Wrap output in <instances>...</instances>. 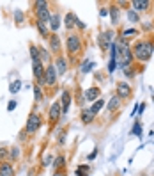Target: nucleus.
I'll list each match as a JSON object with an SVG mask.
<instances>
[{
	"mask_svg": "<svg viewBox=\"0 0 154 176\" xmlns=\"http://www.w3.org/2000/svg\"><path fill=\"white\" fill-rule=\"evenodd\" d=\"M152 50H154V45L151 41H138L135 45V50H133V55L138 59V61H149L151 55H152Z\"/></svg>",
	"mask_w": 154,
	"mask_h": 176,
	"instance_id": "f257e3e1",
	"label": "nucleus"
},
{
	"mask_svg": "<svg viewBox=\"0 0 154 176\" xmlns=\"http://www.w3.org/2000/svg\"><path fill=\"white\" fill-rule=\"evenodd\" d=\"M41 116L39 114H30L28 116V121H27V132L28 134H35L37 130H39V127H41Z\"/></svg>",
	"mask_w": 154,
	"mask_h": 176,
	"instance_id": "f03ea898",
	"label": "nucleus"
},
{
	"mask_svg": "<svg viewBox=\"0 0 154 176\" xmlns=\"http://www.w3.org/2000/svg\"><path fill=\"white\" fill-rule=\"evenodd\" d=\"M50 16L51 14L48 13V7H46V2H37V21H50Z\"/></svg>",
	"mask_w": 154,
	"mask_h": 176,
	"instance_id": "7ed1b4c3",
	"label": "nucleus"
},
{
	"mask_svg": "<svg viewBox=\"0 0 154 176\" xmlns=\"http://www.w3.org/2000/svg\"><path fill=\"white\" fill-rule=\"evenodd\" d=\"M57 82V71H55V66L50 64L48 68L44 70V84L46 85H53Z\"/></svg>",
	"mask_w": 154,
	"mask_h": 176,
	"instance_id": "20e7f679",
	"label": "nucleus"
},
{
	"mask_svg": "<svg viewBox=\"0 0 154 176\" xmlns=\"http://www.w3.org/2000/svg\"><path fill=\"white\" fill-rule=\"evenodd\" d=\"M32 68H34V77L37 78V82H39V84H44V70H43V62L41 61H37V62L32 64Z\"/></svg>",
	"mask_w": 154,
	"mask_h": 176,
	"instance_id": "39448f33",
	"label": "nucleus"
},
{
	"mask_svg": "<svg viewBox=\"0 0 154 176\" xmlns=\"http://www.w3.org/2000/svg\"><path fill=\"white\" fill-rule=\"evenodd\" d=\"M112 39H113V34L112 32H105V34L99 36V46L103 50H108L112 46Z\"/></svg>",
	"mask_w": 154,
	"mask_h": 176,
	"instance_id": "423d86ee",
	"label": "nucleus"
},
{
	"mask_svg": "<svg viewBox=\"0 0 154 176\" xmlns=\"http://www.w3.org/2000/svg\"><path fill=\"white\" fill-rule=\"evenodd\" d=\"M129 94H131V87L128 85V82H119L117 84V96L122 100V98H128Z\"/></svg>",
	"mask_w": 154,
	"mask_h": 176,
	"instance_id": "0eeeda50",
	"label": "nucleus"
},
{
	"mask_svg": "<svg viewBox=\"0 0 154 176\" xmlns=\"http://www.w3.org/2000/svg\"><path fill=\"white\" fill-rule=\"evenodd\" d=\"M67 50H69V54H76L78 50H80V39H78V36L71 34L67 37Z\"/></svg>",
	"mask_w": 154,
	"mask_h": 176,
	"instance_id": "6e6552de",
	"label": "nucleus"
},
{
	"mask_svg": "<svg viewBox=\"0 0 154 176\" xmlns=\"http://www.w3.org/2000/svg\"><path fill=\"white\" fill-rule=\"evenodd\" d=\"M60 112H62L60 101H55V103L51 105V109H50V119H51V121H57V119H59V116H60Z\"/></svg>",
	"mask_w": 154,
	"mask_h": 176,
	"instance_id": "1a4fd4ad",
	"label": "nucleus"
},
{
	"mask_svg": "<svg viewBox=\"0 0 154 176\" xmlns=\"http://www.w3.org/2000/svg\"><path fill=\"white\" fill-rule=\"evenodd\" d=\"M0 176H14V167L11 164H0Z\"/></svg>",
	"mask_w": 154,
	"mask_h": 176,
	"instance_id": "9d476101",
	"label": "nucleus"
},
{
	"mask_svg": "<svg viewBox=\"0 0 154 176\" xmlns=\"http://www.w3.org/2000/svg\"><path fill=\"white\" fill-rule=\"evenodd\" d=\"M60 107H62L64 112H67L71 107V92L69 91H64L62 92V103H60Z\"/></svg>",
	"mask_w": 154,
	"mask_h": 176,
	"instance_id": "9b49d317",
	"label": "nucleus"
},
{
	"mask_svg": "<svg viewBox=\"0 0 154 176\" xmlns=\"http://www.w3.org/2000/svg\"><path fill=\"white\" fill-rule=\"evenodd\" d=\"M131 6H133L136 11H147L149 6H151V2H147V0H135V2H131Z\"/></svg>",
	"mask_w": 154,
	"mask_h": 176,
	"instance_id": "f8f14e48",
	"label": "nucleus"
},
{
	"mask_svg": "<svg viewBox=\"0 0 154 176\" xmlns=\"http://www.w3.org/2000/svg\"><path fill=\"white\" fill-rule=\"evenodd\" d=\"M98 96H99V89H98V87H91V89H87V91H85V100H89V101L98 100Z\"/></svg>",
	"mask_w": 154,
	"mask_h": 176,
	"instance_id": "ddd939ff",
	"label": "nucleus"
},
{
	"mask_svg": "<svg viewBox=\"0 0 154 176\" xmlns=\"http://www.w3.org/2000/svg\"><path fill=\"white\" fill-rule=\"evenodd\" d=\"M50 28H51V30H53V32H55L57 28L60 27V18H59V14H51V16H50Z\"/></svg>",
	"mask_w": 154,
	"mask_h": 176,
	"instance_id": "4468645a",
	"label": "nucleus"
},
{
	"mask_svg": "<svg viewBox=\"0 0 154 176\" xmlns=\"http://www.w3.org/2000/svg\"><path fill=\"white\" fill-rule=\"evenodd\" d=\"M94 118H96V114L92 112L91 109H85L83 112H82V121H83V123H92Z\"/></svg>",
	"mask_w": 154,
	"mask_h": 176,
	"instance_id": "2eb2a0df",
	"label": "nucleus"
},
{
	"mask_svg": "<svg viewBox=\"0 0 154 176\" xmlns=\"http://www.w3.org/2000/svg\"><path fill=\"white\" fill-rule=\"evenodd\" d=\"M66 70H67L66 61H64V59H59V61H57V68H55L57 75H64V73H66Z\"/></svg>",
	"mask_w": 154,
	"mask_h": 176,
	"instance_id": "dca6fc26",
	"label": "nucleus"
},
{
	"mask_svg": "<svg viewBox=\"0 0 154 176\" xmlns=\"http://www.w3.org/2000/svg\"><path fill=\"white\" fill-rule=\"evenodd\" d=\"M119 105H120V98L119 96H113V98L108 101V110H117Z\"/></svg>",
	"mask_w": 154,
	"mask_h": 176,
	"instance_id": "f3484780",
	"label": "nucleus"
},
{
	"mask_svg": "<svg viewBox=\"0 0 154 176\" xmlns=\"http://www.w3.org/2000/svg\"><path fill=\"white\" fill-rule=\"evenodd\" d=\"M103 107H105V101H103V100L99 98V100H96V101H94V105L91 107V110L94 114H98L99 110H101V109H103Z\"/></svg>",
	"mask_w": 154,
	"mask_h": 176,
	"instance_id": "a211bd4d",
	"label": "nucleus"
},
{
	"mask_svg": "<svg viewBox=\"0 0 154 176\" xmlns=\"http://www.w3.org/2000/svg\"><path fill=\"white\" fill-rule=\"evenodd\" d=\"M75 25H76V16L69 13L67 16H66V27L71 28V27H75Z\"/></svg>",
	"mask_w": 154,
	"mask_h": 176,
	"instance_id": "6ab92c4d",
	"label": "nucleus"
},
{
	"mask_svg": "<svg viewBox=\"0 0 154 176\" xmlns=\"http://www.w3.org/2000/svg\"><path fill=\"white\" fill-rule=\"evenodd\" d=\"M59 46H60L59 37H57V36H51V37H50V48H51V52H57V50H59Z\"/></svg>",
	"mask_w": 154,
	"mask_h": 176,
	"instance_id": "aec40b11",
	"label": "nucleus"
},
{
	"mask_svg": "<svg viewBox=\"0 0 154 176\" xmlns=\"http://www.w3.org/2000/svg\"><path fill=\"white\" fill-rule=\"evenodd\" d=\"M30 55H32V62H37V61H41V55H39V48H37V46H30Z\"/></svg>",
	"mask_w": 154,
	"mask_h": 176,
	"instance_id": "412c9836",
	"label": "nucleus"
},
{
	"mask_svg": "<svg viewBox=\"0 0 154 176\" xmlns=\"http://www.w3.org/2000/svg\"><path fill=\"white\" fill-rule=\"evenodd\" d=\"M110 16H112V21H113V23H119V9H117L115 6L110 9Z\"/></svg>",
	"mask_w": 154,
	"mask_h": 176,
	"instance_id": "4be33fe9",
	"label": "nucleus"
},
{
	"mask_svg": "<svg viewBox=\"0 0 154 176\" xmlns=\"http://www.w3.org/2000/svg\"><path fill=\"white\" fill-rule=\"evenodd\" d=\"M20 87H21V82H20V80H14L13 84L9 85V92H13V94H14V92L20 91Z\"/></svg>",
	"mask_w": 154,
	"mask_h": 176,
	"instance_id": "5701e85b",
	"label": "nucleus"
},
{
	"mask_svg": "<svg viewBox=\"0 0 154 176\" xmlns=\"http://www.w3.org/2000/svg\"><path fill=\"white\" fill-rule=\"evenodd\" d=\"M131 134L136 135V137H142V125L138 123V121L135 123V127H133V130H131Z\"/></svg>",
	"mask_w": 154,
	"mask_h": 176,
	"instance_id": "b1692460",
	"label": "nucleus"
},
{
	"mask_svg": "<svg viewBox=\"0 0 154 176\" xmlns=\"http://www.w3.org/2000/svg\"><path fill=\"white\" fill-rule=\"evenodd\" d=\"M135 34H138V30H136V28H126V30L122 32V39H126V37L135 36Z\"/></svg>",
	"mask_w": 154,
	"mask_h": 176,
	"instance_id": "393cba45",
	"label": "nucleus"
},
{
	"mask_svg": "<svg viewBox=\"0 0 154 176\" xmlns=\"http://www.w3.org/2000/svg\"><path fill=\"white\" fill-rule=\"evenodd\" d=\"M37 30H39V34H41L43 37H46V36H48L46 27H44V23H41V21H37Z\"/></svg>",
	"mask_w": 154,
	"mask_h": 176,
	"instance_id": "a878e982",
	"label": "nucleus"
},
{
	"mask_svg": "<svg viewBox=\"0 0 154 176\" xmlns=\"http://www.w3.org/2000/svg\"><path fill=\"white\" fill-rule=\"evenodd\" d=\"M87 173H89V165H82V167H78L76 169L78 176H87Z\"/></svg>",
	"mask_w": 154,
	"mask_h": 176,
	"instance_id": "bb28decb",
	"label": "nucleus"
},
{
	"mask_svg": "<svg viewBox=\"0 0 154 176\" xmlns=\"http://www.w3.org/2000/svg\"><path fill=\"white\" fill-rule=\"evenodd\" d=\"M115 68H117V61H115V57H112V59H110V64H108V73H113Z\"/></svg>",
	"mask_w": 154,
	"mask_h": 176,
	"instance_id": "cd10ccee",
	"label": "nucleus"
},
{
	"mask_svg": "<svg viewBox=\"0 0 154 176\" xmlns=\"http://www.w3.org/2000/svg\"><path fill=\"white\" fill-rule=\"evenodd\" d=\"M92 68H94V62H83V66H82V73H89Z\"/></svg>",
	"mask_w": 154,
	"mask_h": 176,
	"instance_id": "c85d7f7f",
	"label": "nucleus"
},
{
	"mask_svg": "<svg viewBox=\"0 0 154 176\" xmlns=\"http://www.w3.org/2000/svg\"><path fill=\"white\" fill-rule=\"evenodd\" d=\"M128 16H129V18H131L133 21H138V20H140V16L135 13V11H128Z\"/></svg>",
	"mask_w": 154,
	"mask_h": 176,
	"instance_id": "c756f323",
	"label": "nucleus"
},
{
	"mask_svg": "<svg viewBox=\"0 0 154 176\" xmlns=\"http://www.w3.org/2000/svg\"><path fill=\"white\" fill-rule=\"evenodd\" d=\"M34 92H35V101H41V89H39V85H35V89H34Z\"/></svg>",
	"mask_w": 154,
	"mask_h": 176,
	"instance_id": "7c9ffc66",
	"label": "nucleus"
},
{
	"mask_svg": "<svg viewBox=\"0 0 154 176\" xmlns=\"http://www.w3.org/2000/svg\"><path fill=\"white\" fill-rule=\"evenodd\" d=\"M124 73H126V77H128V78H133V77H135V71L131 70L129 66H128V68H124Z\"/></svg>",
	"mask_w": 154,
	"mask_h": 176,
	"instance_id": "2f4dec72",
	"label": "nucleus"
},
{
	"mask_svg": "<svg viewBox=\"0 0 154 176\" xmlns=\"http://www.w3.org/2000/svg\"><path fill=\"white\" fill-rule=\"evenodd\" d=\"M53 165H55V167H62V165H64V158H62V157H59V158H55V162H53Z\"/></svg>",
	"mask_w": 154,
	"mask_h": 176,
	"instance_id": "473e14b6",
	"label": "nucleus"
},
{
	"mask_svg": "<svg viewBox=\"0 0 154 176\" xmlns=\"http://www.w3.org/2000/svg\"><path fill=\"white\" fill-rule=\"evenodd\" d=\"M16 105H18L16 101H9V105H7V110H9V112H13L14 109H16Z\"/></svg>",
	"mask_w": 154,
	"mask_h": 176,
	"instance_id": "72a5a7b5",
	"label": "nucleus"
},
{
	"mask_svg": "<svg viewBox=\"0 0 154 176\" xmlns=\"http://www.w3.org/2000/svg\"><path fill=\"white\" fill-rule=\"evenodd\" d=\"M14 16H16V20H18V21L23 20V13H20V11H16V13H14Z\"/></svg>",
	"mask_w": 154,
	"mask_h": 176,
	"instance_id": "f704fd0d",
	"label": "nucleus"
},
{
	"mask_svg": "<svg viewBox=\"0 0 154 176\" xmlns=\"http://www.w3.org/2000/svg\"><path fill=\"white\" fill-rule=\"evenodd\" d=\"M18 155H20V151H18V148H14L13 151H11V157H14V158H16Z\"/></svg>",
	"mask_w": 154,
	"mask_h": 176,
	"instance_id": "c9c22d12",
	"label": "nucleus"
},
{
	"mask_svg": "<svg viewBox=\"0 0 154 176\" xmlns=\"http://www.w3.org/2000/svg\"><path fill=\"white\" fill-rule=\"evenodd\" d=\"M51 160H53V158H51V157H46V158H44V165H50V162H51Z\"/></svg>",
	"mask_w": 154,
	"mask_h": 176,
	"instance_id": "e433bc0d",
	"label": "nucleus"
},
{
	"mask_svg": "<svg viewBox=\"0 0 154 176\" xmlns=\"http://www.w3.org/2000/svg\"><path fill=\"white\" fill-rule=\"evenodd\" d=\"M144 110H145V105H144V103H142V105H138V112L144 114Z\"/></svg>",
	"mask_w": 154,
	"mask_h": 176,
	"instance_id": "4c0bfd02",
	"label": "nucleus"
},
{
	"mask_svg": "<svg viewBox=\"0 0 154 176\" xmlns=\"http://www.w3.org/2000/svg\"><path fill=\"white\" fill-rule=\"evenodd\" d=\"M96 153H98V149H94V151H92L91 155H89V160H92V158H94V157H96Z\"/></svg>",
	"mask_w": 154,
	"mask_h": 176,
	"instance_id": "58836bf2",
	"label": "nucleus"
},
{
	"mask_svg": "<svg viewBox=\"0 0 154 176\" xmlns=\"http://www.w3.org/2000/svg\"><path fill=\"white\" fill-rule=\"evenodd\" d=\"M76 25H78V27H80V28H85V23H82V21H80V20H76Z\"/></svg>",
	"mask_w": 154,
	"mask_h": 176,
	"instance_id": "ea45409f",
	"label": "nucleus"
},
{
	"mask_svg": "<svg viewBox=\"0 0 154 176\" xmlns=\"http://www.w3.org/2000/svg\"><path fill=\"white\" fill-rule=\"evenodd\" d=\"M53 176H64V174H62V173H55Z\"/></svg>",
	"mask_w": 154,
	"mask_h": 176,
	"instance_id": "a19ab883",
	"label": "nucleus"
}]
</instances>
